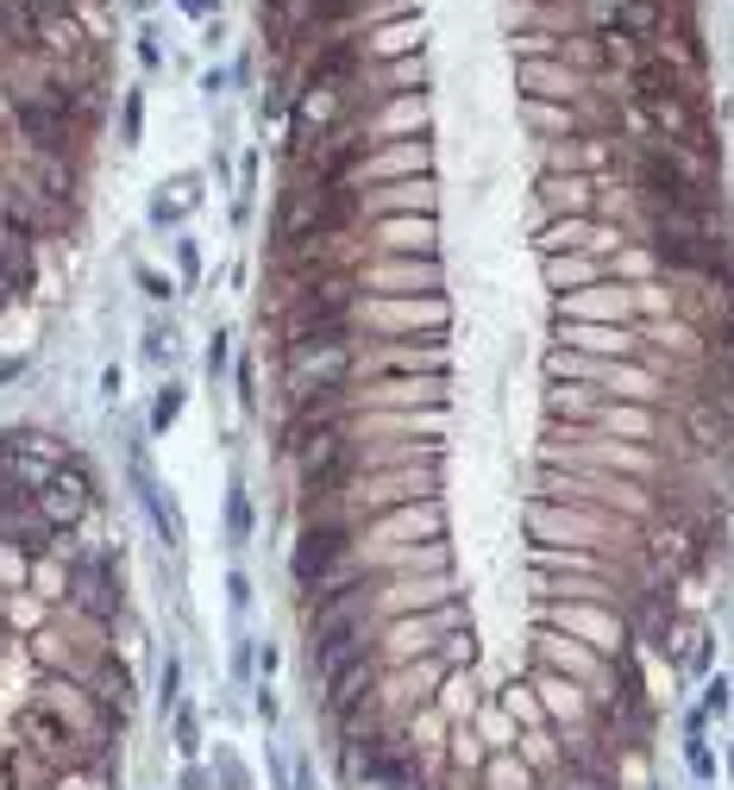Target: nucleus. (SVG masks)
<instances>
[{"instance_id":"obj_1","label":"nucleus","mask_w":734,"mask_h":790,"mask_svg":"<svg viewBox=\"0 0 734 790\" xmlns=\"http://www.w3.org/2000/svg\"><path fill=\"white\" fill-rule=\"evenodd\" d=\"M377 602H346V609L333 614H315V647H308V659H315V678H333L339 666H351L358 652H370V640H377Z\"/></svg>"},{"instance_id":"obj_2","label":"nucleus","mask_w":734,"mask_h":790,"mask_svg":"<svg viewBox=\"0 0 734 790\" xmlns=\"http://www.w3.org/2000/svg\"><path fill=\"white\" fill-rule=\"evenodd\" d=\"M351 540H358V527H351L346 514H333V509H315V514H308V527H301L296 552H289V571H296L301 590H315V583L327 578L333 564L351 559Z\"/></svg>"},{"instance_id":"obj_3","label":"nucleus","mask_w":734,"mask_h":790,"mask_svg":"<svg viewBox=\"0 0 734 790\" xmlns=\"http://www.w3.org/2000/svg\"><path fill=\"white\" fill-rule=\"evenodd\" d=\"M446 370V339H377V351L351 358V383H377V377H439Z\"/></svg>"},{"instance_id":"obj_4","label":"nucleus","mask_w":734,"mask_h":790,"mask_svg":"<svg viewBox=\"0 0 734 790\" xmlns=\"http://www.w3.org/2000/svg\"><path fill=\"white\" fill-rule=\"evenodd\" d=\"M358 327H365V333H384V339H396V333L420 339V327H427V333H446V301L439 296H370L365 308H358Z\"/></svg>"},{"instance_id":"obj_5","label":"nucleus","mask_w":734,"mask_h":790,"mask_svg":"<svg viewBox=\"0 0 734 790\" xmlns=\"http://www.w3.org/2000/svg\"><path fill=\"white\" fill-rule=\"evenodd\" d=\"M540 628L584 633V640H591V652H603V659L628 652V628L609 614V602H540Z\"/></svg>"},{"instance_id":"obj_6","label":"nucleus","mask_w":734,"mask_h":790,"mask_svg":"<svg viewBox=\"0 0 734 790\" xmlns=\"http://www.w3.org/2000/svg\"><path fill=\"white\" fill-rule=\"evenodd\" d=\"M19 734L32 740V753L51 759V766H82V759H88V740L70 728V716H63L57 702H32V709H19Z\"/></svg>"},{"instance_id":"obj_7","label":"nucleus","mask_w":734,"mask_h":790,"mask_svg":"<svg viewBox=\"0 0 734 790\" xmlns=\"http://www.w3.org/2000/svg\"><path fill=\"white\" fill-rule=\"evenodd\" d=\"M446 402V377H377V383H351V408L365 414H403V408H439Z\"/></svg>"},{"instance_id":"obj_8","label":"nucleus","mask_w":734,"mask_h":790,"mask_svg":"<svg viewBox=\"0 0 734 790\" xmlns=\"http://www.w3.org/2000/svg\"><path fill=\"white\" fill-rule=\"evenodd\" d=\"M358 139H420L427 132V88H415V94H389V101H377L370 113H358Z\"/></svg>"},{"instance_id":"obj_9","label":"nucleus","mask_w":734,"mask_h":790,"mask_svg":"<svg viewBox=\"0 0 734 790\" xmlns=\"http://www.w3.org/2000/svg\"><path fill=\"white\" fill-rule=\"evenodd\" d=\"M403 176H427V132L370 144V158L351 170V189H377V182H403Z\"/></svg>"},{"instance_id":"obj_10","label":"nucleus","mask_w":734,"mask_h":790,"mask_svg":"<svg viewBox=\"0 0 734 790\" xmlns=\"http://www.w3.org/2000/svg\"><path fill=\"white\" fill-rule=\"evenodd\" d=\"M358 289L370 296H434L439 289V263L434 258H384L358 270Z\"/></svg>"},{"instance_id":"obj_11","label":"nucleus","mask_w":734,"mask_h":790,"mask_svg":"<svg viewBox=\"0 0 734 790\" xmlns=\"http://www.w3.org/2000/svg\"><path fill=\"white\" fill-rule=\"evenodd\" d=\"M377 690H384V666H377V652H358L351 666H339V671L327 678V702H320V709L339 721V716H351L358 702H370Z\"/></svg>"},{"instance_id":"obj_12","label":"nucleus","mask_w":734,"mask_h":790,"mask_svg":"<svg viewBox=\"0 0 734 790\" xmlns=\"http://www.w3.org/2000/svg\"><path fill=\"white\" fill-rule=\"evenodd\" d=\"M370 239L384 258H434V213H384Z\"/></svg>"},{"instance_id":"obj_13","label":"nucleus","mask_w":734,"mask_h":790,"mask_svg":"<svg viewBox=\"0 0 734 790\" xmlns=\"http://www.w3.org/2000/svg\"><path fill=\"white\" fill-rule=\"evenodd\" d=\"M57 533H63V527L38 509V502H32V509L0 514V540L13 546L19 559H51V552H57Z\"/></svg>"},{"instance_id":"obj_14","label":"nucleus","mask_w":734,"mask_h":790,"mask_svg":"<svg viewBox=\"0 0 734 790\" xmlns=\"http://www.w3.org/2000/svg\"><path fill=\"white\" fill-rule=\"evenodd\" d=\"M38 509L51 514L57 527H70L88 514V471L82 464H57L51 477H44V490H38Z\"/></svg>"},{"instance_id":"obj_15","label":"nucleus","mask_w":734,"mask_h":790,"mask_svg":"<svg viewBox=\"0 0 734 790\" xmlns=\"http://www.w3.org/2000/svg\"><path fill=\"white\" fill-rule=\"evenodd\" d=\"M439 527H446V509H439V496H420V502H403V509L377 514V540L415 546L420 533H427V540H439Z\"/></svg>"},{"instance_id":"obj_16","label":"nucleus","mask_w":734,"mask_h":790,"mask_svg":"<svg viewBox=\"0 0 734 790\" xmlns=\"http://www.w3.org/2000/svg\"><path fill=\"white\" fill-rule=\"evenodd\" d=\"M634 308V289H615V282H591V289H577V296H559V320H628Z\"/></svg>"},{"instance_id":"obj_17","label":"nucleus","mask_w":734,"mask_h":790,"mask_svg":"<svg viewBox=\"0 0 734 790\" xmlns=\"http://www.w3.org/2000/svg\"><path fill=\"white\" fill-rule=\"evenodd\" d=\"M434 182L427 176H403V182H377L365 194V220H384V213H434Z\"/></svg>"},{"instance_id":"obj_18","label":"nucleus","mask_w":734,"mask_h":790,"mask_svg":"<svg viewBox=\"0 0 734 790\" xmlns=\"http://www.w3.org/2000/svg\"><path fill=\"white\" fill-rule=\"evenodd\" d=\"M534 652H540V659H546V666H553V671H565V678H577V684H584V690H591V684H596V671H603V666H596L603 652H584V647H577V640H565L559 628H540V633H534Z\"/></svg>"},{"instance_id":"obj_19","label":"nucleus","mask_w":734,"mask_h":790,"mask_svg":"<svg viewBox=\"0 0 734 790\" xmlns=\"http://www.w3.org/2000/svg\"><path fill=\"white\" fill-rule=\"evenodd\" d=\"M515 76H522V94H534V101H565L572 107L577 94H584V76L565 70L559 57H546V63H515Z\"/></svg>"},{"instance_id":"obj_20","label":"nucleus","mask_w":734,"mask_h":790,"mask_svg":"<svg viewBox=\"0 0 734 790\" xmlns=\"http://www.w3.org/2000/svg\"><path fill=\"white\" fill-rule=\"evenodd\" d=\"M365 44V57L370 63H396V57H415L420 44H427V19H389V26H377V32H365L358 38Z\"/></svg>"},{"instance_id":"obj_21","label":"nucleus","mask_w":734,"mask_h":790,"mask_svg":"<svg viewBox=\"0 0 734 790\" xmlns=\"http://www.w3.org/2000/svg\"><path fill=\"white\" fill-rule=\"evenodd\" d=\"M559 339L577 351H591V358H628V351H641L628 327H603V320H559Z\"/></svg>"},{"instance_id":"obj_22","label":"nucleus","mask_w":734,"mask_h":790,"mask_svg":"<svg viewBox=\"0 0 734 790\" xmlns=\"http://www.w3.org/2000/svg\"><path fill=\"white\" fill-rule=\"evenodd\" d=\"M728 408H722V396H691L684 402V433H691V446L697 452H722L728 446Z\"/></svg>"},{"instance_id":"obj_23","label":"nucleus","mask_w":734,"mask_h":790,"mask_svg":"<svg viewBox=\"0 0 734 790\" xmlns=\"http://www.w3.org/2000/svg\"><path fill=\"white\" fill-rule=\"evenodd\" d=\"M534 194H540L546 208L559 213V220H565V213H596V201H591L596 182H591L584 170H565V176L546 170V176H540V189H534Z\"/></svg>"},{"instance_id":"obj_24","label":"nucleus","mask_w":734,"mask_h":790,"mask_svg":"<svg viewBox=\"0 0 734 790\" xmlns=\"http://www.w3.org/2000/svg\"><path fill=\"white\" fill-rule=\"evenodd\" d=\"M534 697H546V716L553 721H584L591 716V690L577 684V678H565V671H540V678H534Z\"/></svg>"},{"instance_id":"obj_25","label":"nucleus","mask_w":734,"mask_h":790,"mask_svg":"<svg viewBox=\"0 0 734 790\" xmlns=\"http://www.w3.org/2000/svg\"><path fill=\"white\" fill-rule=\"evenodd\" d=\"M628 94L641 107H659V101H678V76H672V63L665 57H641L628 70Z\"/></svg>"},{"instance_id":"obj_26","label":"nucleus","mask_w":734,"mask_h":790,"mask_svg":"<svg viewBox=\"0 0 734 790\" xmlns=\"http://www.w3.org/2000/svg\"><path fill=\"white\" fill-rule=\"evenodd\" d=\"M384 640H389V659H427L446 640V628H439V614L434 621H389Z\"/></svg>"},{"instance_id":"obj_27","label":"nucleus","mask_w":734,"mask_h":790,"mask_svg":"<svg viewBox=\"0 0 734 790\" xmlns=\"http://www.w3.org/2000/svg\"><path fill=\"white\" fill-rule=\"evenodd\" d=\"M546 408H553V414H572L577 427H596V414H603V389L596 383H553L546 389Z\"/></svg>"},{"instance_id":"obj_28","label":"nucleus","mask_w":734,"mask_h":790,"mask_svg":"<svg viewBox=\"0 0 734 790\" xmlns=\"http://www.w3.org/2000/svg\"><path fill=\"white\" fill-rule=\"evenodd\" d=\"M534 533H559V540H609V521H591V514H553V509H527Z\"/></svg>"},{"instance_id":"obj_29","label":"nucleus","mask_w":734,"mask_h":790,"mask_svg":"<svg viewBox=\"0 0 734 790\" xmlns=\"http://www.w3.org/2000/svg\"><path fill=\"white\" fill-rule=\"evenodd\" d=\"M546 282H553V289H591L596 282V258L591 251H553V258H546Z\"/></svg>"},{"instance_id":"obj_30","label":"nucleus","mask_w":734,"mask_h":790,"mask_svg":"<svg viewBox=\"0 0 734 790\" xmlns=\"http://www.w3.org/2000/svg\"><path fill=\"white\" fill-rule=\"evenodd\" d=\"M559 63L577 76H596V70H609V57H603V38L596 32H565L559 38Z\"/></svg>"},{"instance_id":"obj_31","label":"nucleus","mask_w":734,"mask_h":790,"mask_svg":"<svg viewBox=\"0 0 734 790\" xmlns=\"http://www.w3.org/2000/svg\"><path fill=\"white\" fill-rule=\"evenodd\" d=\"M596 427H603V433H615V439H622V433H628V439H647V433H653V414H647V402H628V408H622V402H603Z\"/></svg>"},{"instance_id":"obj_32","label":"nucleus","mask_w":734,"mask_h":790,"mask_svg":"<svg viewBox=\"0 0 734 790\" xmlns=\"http://www.w3.org/2000/svg\"><path fill=\"white\" fill-rule=\"evenodd\" d=\"M503 19L522 32V26H572L577 7H540V0H503Z\"/></svg>"},{"instance_id":"obj_33","label":"nucleus","mask_w":734,"mask_h":790,"mask_svg":"<svg viewBox=\"0 0 734 790\" xmlns=\"http://www.w3.org/2000/svg\"><path fill=\"white\" fill-rule=\"evenodd\" d=\"M522 120L540 126V132H553V139H572V107L565 101H534V94H522Z\"/></svg>"},{"instance_id":"obj_34","label":"nucleus","mask_w":734,"mask_h":790,"mask_svg":"<svg viewBox=\"0 0 734 790\" xmlns=\"http://www.w3.org/2000/svg\"><path fill=\"white\" fill-rule=\"evenodd\" d=\"M489 790H534V772L522 766V753H496L489 759V778H484Z\"/></svg>"},{"instance_id":"obj_35","label":"nucleus","mask_w":734,"mask_h":790,"mask_svg":"<svg viewBox=\"0 0 734 790\" xmlns=\"http://www.w3.org/2000/svg\"><path fill=\"white\" fill-rule=\"evenodd\" d=\"M603 389H615V396H634V402H659V383H653V370H628V364H615L609 370V383Z\"/></svg>"},{"instance_id":"obj_36","label":"nucleus","mask_w":734,"mask_h":790,"mask_svg":"<svg viewBox=\"0 0 734 790\" xmlns=\"http://www.w3.org/2000/svg\"><path fill=\"white\" fill-rule=\"evenodd\" d=\"M515 63H546V57H559V38L553 32H515Z\"/></svg>"},{"instance_id":"obj_37","label":"nucleus","mask_w":734,"mask_h":790,"mask_svg":"<svg viewBox=\"0 0 734 790\" xmlns=\"http://www.w3.org/2000/svg\"><path fill=\"white\" fill-rule=\"evenodd\" d=\"M120 139L126 144L145 139V88H126V94H120Z\"/></svg>"},{"instance_id":"obj_38","label":"nucleus","mask_w":734,"mask_h":790,"mask_svg":"<svg viewBox=\"0 0 734 790\" xmlns=\"http://www.w3.org/2000/svg\"><path fill=\"white\" fill-rule=\"evenodd\" d=\"M176 414H182V383H163L158 402H151V433H170Z\"/></svg>"},{"instance_id":"obj_39","label":"nucleus","mask_w":734,"mask_h":790,"mask_svg":"<svg viewBox=\"0 0 734 790\" xmlns=\"http://www.w3.org/2000/svg\"><path fill=\"white\" fill-rule=\"evenodd\" d=\"M227 540H232V546L251 540V502H245L239 483H232V496H227Z\"/></svg>"},{"instance_id":"obj_40","label":"nucleus","mask_w":734,"mask_h":790,"mask_svg":"<svg viewBox=\"0 0 734 790\" xmlns=\"http://www.w3.org/2000/svg\"><path fill=\"white\" fill-rule=\"evenodd\" d=\"M132 57H139V70H163V38H158V26H151V19H145L139 38H132Z\"/></svg>"},{"instance_id":"obj_41","label":"nucleus","mask_w":734,"mask_h":790,"mask_svg":"<svg viewBox=\"0 0 734 790\" xmlns=\"http://www.w3.org/2000/svg\"><path fill=\"white\" fill-rule=\"evenodd\" d=\"M170 351H176V333H163V327H151V333H145V358H151V364H163Z\"/></svg>"},{"instance_id":"obj_42","label":"nucleus","mask_w":734,"mask_h":790,"mask_svg":"<svg viewBox=\"0 0 734 790\" xmlns=\"http://www.w3.org/2000/svg\"><path fill=\"white\" fill-rule=\"evenodd\" d=\"M508 716H522V721H534V716H540V709H534V690H527V684H515V690H508Z\"/></svg>"},{"instance_id":"obj_43","label":"nucleus","mask_w":734,"mask_h":790,"mask_svg":"<svg viewBox=\"0 0 734 790\" xmlns=\"http://www.w3.org/2000/svg\"><path fill=\"white\" fill-rule=\"evenodd\" d=\"M653 263H659L653 251H622V258H615V270H628V277H647Z\"/></svg>"},{"instance_id":"obj_44","label":"nucleus","mask_w":734,"mask_h":790,"mask_svg":"<svg viewBox=\"0 0 734 790\" xmlns=\"http://www.w3.org/2000/svg\"><path fill=\"white\" fill-rule=\"evenodd\" d=\"M176 263H182V282L201 277V251H195V239H182V246H176Z\"/></svg>"},{"instance_id":"obj_45","label":"nucleus","mask_w":734,"mask_h":790,"mask_svg":"<svg viewBox=\"0 0 734 790\" xmlns=\"http://www.w3.org/2000/svg\"><path fill=\"white\" fill-rule=\"evenodd\" d=\"M691 772H697V778H710V772H716V759H710V747H703V734H691Z\"/></svg>"},{"instance_id":"obj_46","label":"nucleus","mask_w":734,"mask_h":790,"mask_svg":"<svg viewBox=\"0 0 734 790\" xmlns=\"http://www.w3.org/2000/svg\"><path fill=\"white\" fill-rule=\"evenodd\" d=\"M634 301H641L647 314H665V308H672V301H665V289H653V282H641V289H634Z\"/></svg>"},{"instance_id":"obj_47","label":"nucleus","mask_w":734,"mask_h":790,"mask_svg":"<svg viewBox=\"0 0 734 790\" xmlns=\"http://www.w3.org/2000/svg\"><path fill=\"white\" fill-rule=\"evenodd\" d=\"M220 370H227V333L208 339V377H214V383H220Z\"/></svg>"},{"instance_id":"obj_48","label":"nucleus","mask_w":734,"mask_h":790,"mask_svg":"<svg viewBox=\"0 0 734 790\" xmlns=\"http://www.w3.org/2000/svg\"><path fill=\"white\" fill-rule=\"evenodd\" d=\"M139 289H145V296H151V301H170V296H176V289H170V282L158 277V270H139Z\"/></svg>"},{"instance_id":"obj_49","label":"nucleus","mask_w":734,"mask_h":790,"mask_svg":"<svg viewBox=\"0 0 734 790\" xmlns=\"http://www.w3.org/2000/svg\"><path fill=\"white\" fill-rule=\"evenodd\" d=\"M239 402L258 408V370H251V364H239Z\"/></svg>"},{"instance_id":"obj_50","label":"nucleus","mask_w":734,"mask_h":790,"mask_svg":"<svg viewBox=\"0 0 734 790\" xmlns=\"http://www.w3.org/2000/svg\"><path fill=\"white\" fill-rule=\"evenodd\" d=\"M176 7H182L189 19H201V26H208L214 13H220V0H176Z\"/></svg>"},{"instance_id":"obj_51","label":"nucleus","mask_w":734,"mask_h":790,"mask_svg":"<svg viewBox=\"0 0 734 790\" xmlns=\"http://www.w3.org/2000/svg\"><path fill=\"white\" fill-rule=\"evenodd\" d=\"M176 740H182V753H195V716L189 709H176Z\"/></svg>"},{"instance_id":"obj_52","label":"nucleus","mask_w":734,"mask_h":790,"mask_svg":"<svg viewBox=\"0 0 734 790\" xmlns=\"http://www.w3.org/2000/svg\"><path fill=\"white\" fill-rule=\"evenodd\" d=\"M176 690H182V666H176V659H170V666H163V709H170V702H176Z\"/></svg>"},{"instance_id":"obj_53","label":"nucleus","mask_w":734,"mask_h":790,"mask_svg":"<svg viewBox=\"0 0 734 790\" xmlns=\"http://www.w3.org/2000/svg\"><path fill=\"white\" fill-rule=\"evenodd\" d=\"M565 790H615L609 778H584V772H565Z\"/></svg>"},{"instance_id":"obj_54","label":"nucleus","mask_w":734,"mask_h":790,"mask_svg":"<svg viewBox=\"0 0 734 790\" xmlns=\"http://www.w3.org/2000/svg\"><path fill=\"white\" fill-rule=\"evenodd\" d=\"M227 597H232V609H245V602H251V583H245L239 571H232V578H227Z\"/></svg>"},{"instance_id":"obj_55","label":"nucleus","mask_w":734,"mask_h":790,"mask_svg":"<svg viewBox=\"0 0 734 790\" xmlns=\"http://www.w3.org/2000/svg\"><path fill=\"white\" fill-rule=\"evenodd\" d=\"M201 88H208V94H227L232 76H227V70H208V76H201Z\"/></svg>"},{"instance_id":"obj_56","label":"nucleus","mask_w":734,"mask_h":790,"mask_svg":"<svg viewBox=\"0 0 734 790\" xmlns=\"http://www.w3.org/2000/svg\"><path fill=\"white\" fill-rule=\"evenodd\" d=\"M722 702H728V684H710V697H703V716H716Z\"/></svg>"},{"instance_id":"obj_57","label":"nucleus","mask_w":734,"mask_h":790,"mask_svg":"<svg viewBox=\"0 0 734 790\" xmlns=\"http://www.w3.org/2000/svg\"><path fill=\"white\" fill-rule=\"evenodd\" d=\"M120 7H126V13H139V19H151V13H158V0H120Z\"/></svg>"},{"instance_id":"obj_58","label":"nucleus","mask_w":734,"mask_h":790,"mask_svg":"<svg viewBox=\"0 0 734 790\" xmlns=\"http://www.w3.org/2000/svg\"><path fill=\"white\" fill-rule=\"evenodd\" d=\"M220 778H227V790H245V772H239V766H232V759H227V766H220Z\"/></svg>"},{"instance_id":"obj_59","label":"nucleus","mask_w":734,"mask_h":790,"mask_svg":"<svg viewBox=\"0 0 734 790\" xmlns=\"http://www.w3.org/2000/svg\"><path fill=\"white\" fill-rule=\"evenodd\" d=\"M296 790H315V772H308V766H296Z\"/></svg>"},{"instance_id":"obj_60","label":"nucleus","mask_w":734,"mask_h":790,"mask_svg":"<svg viewBox=\"0 0 734 790\" xmlns=\"http://www.w3.org/2000/svg\"><path fill=\"white\" fill-rule=\"evenodd\" d=\"M540 7H572V0H540Z\"/></svg>"},{"instance_id":"obj_61","label":"nucleus","mask_w":734,"mask_h":790,"mask_svg":"<svg viewBox=\"0 0 734 790\" xmlns=\"http://www.w3.org/2000/svg\"><path fill=\"white\" fill-rule=\"evenodd\" d=\"M0 113H7V101H0Z\"/></svg>"}]
</instances>
